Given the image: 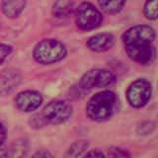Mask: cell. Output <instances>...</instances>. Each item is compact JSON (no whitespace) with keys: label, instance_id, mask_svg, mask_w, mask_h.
<instances>
[{"label":"cell","instance_id":"1","mask_svg":"<svg viewBox=\"0 0 158 158\" xmlns=\"http://www.w3.org/2000/svg\"><path fill=\"white\" fill-rule=\"evenodd\" d=\"M117 97L112 91H102L94 95L86 106V115L94 122H104L112 116Z\"/></svg>","mask_w":158,"mask_h":158},{"label":"cell","instance_id":"2","mask_svg":"<svg viewBox=\"0 0 158 158\" xmlns=\"http://www.w3.org/2000/svg\"><path fill=\"white\" fill-rule=\"evenodd\" d=\"M65 46L56 39H44L39 42L33 51L35 60L41 64H53L66 56Z\"/></svg>","mask_w":158,"mask_h":158},{"label":"cell","instance_id":"3","mask_svg":"<svg viewBox=\"0 0 158 158\" xmlns=\"http://www.w3.org/2000/svg\"><path fill=\"white\" fill-rule=\"evenodd\" d=\"M73 107L67 101H52L44 108L42 118L44 122L52 125H60L71 118Z\"/></svg>","mask_w":158,"mask_h":158},{"label":"cell","instance_id":"4","mask_svg":"<svg viewBox=\"0 0 158 158\" xmlns=\"http://www.w3.org/2000/svg\"><path fill=\"white\" fill-rule=\"evenodd\" d=\"M115 81L116 76L111 71L103 68H94L87 71L81 77L79 81V89L87 91L93 88L107 87L114 84Z\"/></svg>","mask_w":158,"mask_h":158},{"label":"cell","instance_id":"5","mask_svg":"<svg viewBox=\"0 0 158 158\" xmlns=\"http://www.w3.org/2000/svg\"><path fill=\"white\" fill-rule=\"evenodd\" d=\"M76 25L83 31H90L97 29L103 21L101 12L89 2H84L76 10Z\"/></svg>","mask_w":158,"mask_h":158},{"label":"cell","instance_id":"6","mask_svg":"<svg viewBox=\"0 0 158 158\" xmlns=\"http://www.w3.org/2000/svg\"><path fill=\"white\" fill-rule=\"evenodd\" d=\"M152 87L146 79H137L127 88V99L128 104L136 109L144 107L150 100Z\"/></svg>","mask_w":158,"mask_h":158},{"label":"cell","instance_id":"7","mask_svg":"<svg viewBox=\"0 0 158 158\" xmlns=\"http://www.w3.org/2000/svg\"><path fill=\"white\" fill-rule=\"evenodd\" d=\"M155 31L150 26L137 25L131 27L123 33V43L127 46H140V44H152L155 41Z\"/></svg>","mask_w":158,"mask_h":158},{"label":"cell","instance_id":"8","mask_svg":"<svg viewBox=\"0 0 158 158\" xmlns=\"http://www.w3.org/2000/svg\"><path fill=\"white\" fill-rule=\"evenodd\" d=\"M126 52L131 60L139 64H149L154 60L156 56L155 48L152 44H140V46H127Z\"/></svg>","mask_w":158,"mask_h":158},{"label":"cell","instance_id":"9","mask_svg":"<svg viewBox=\"0 0 158 158\" xmlns=\"http://www.w3.org/2000/svg\"><path fill=\"white\" fill-rule=\"evenodd\" d=\"M16 106L23 112H33L42 105L43 97L41 93L34 90H26L20 92L15 98Z\"/></svg>","mask_w":158,"mask_h":158},{"label":"cell","instance_id":"10","mask_svg":"<svg viewBox=\"0 0 158 158\" xmlns=\"http://www.w3.org/2000/svg\"><path fill=\"white\" fill-rule=\"evenodd\" d=\"M22 76L19 70L7 68L0 73V95L6 96L11 94L21 83Z\"/></svg>","mask_w":158,"mask_h":158},{"label":"cell","instance_id":"11","mask_svg":"<svg viewBox=\"0 0 158 158\" xmlns=\"http://www.w3.org/2000/svg\"><path fill=\"white\" fill-rule=\"evenodd\" d=\"M116 39L112 34H97L87 41V48L95 52H104L109 51L115 44Z\"/></svg>","mask_w":158,"mask_h":158},{"label":"cell","instance_id":"12","mask_svg":"<svg viewBox=\"0 0 158 158\" xmlns=\"http://www.w3.org/2000/svg\"><path fill=\"white\" fill-rule=\"evenodd\" d=\"M26 6V0H2L1 8L4 15L8 18H16L23 12Z\"/></svg>","mask_w":158,"mask_h":158},{"label":"cell","instance_id":"13","mask_svg":"<svg viewBox=\"0 0 158 158\" xmlns=\"http://www.w3.org/2000/svg\"><path fill=\"white\" fill-rule=\"evenodd\" d=\"M73 8V0H56L53 4L52 13L57 18H65L72 13Z\"/></svg>","mask_w":158,"mask_h":158},{"label":"cell","instance_id":"14","mask_svg":"<svg viewBox=\"0 0 158 158\" xmlns=\"http://www.w3.org/2000/svg\"><path fill=\"white\" fill-rule=\"evenodd\" d=\"M127 0H98L99 6L107 14H117L123 9Z\"/></svg>","mask_w":158,"mask_h":158},{"label":"cell","instance_id":"15","mask_svg":"<svg viewBox=\"0 0 158 158\" xmlns=\"http://www.w3.org/2000/svg\"><path fill=\"white\" fill-rule=\"evenodd\" d=\"M88 141L86 140H79L74 142L73 144L70 146V148L68 149L67 155L69 156H80L82 155V153L84 151H86L88 148Z\"/></svg>","mask_w":158,"mask_h":158},{"label":"cell","instance_id":"16","mask_svg":"<svg viewBox=\"0 0 158 158\" xmlns=\"http://www.w3.org/2000/svg\"><path fill=\"white\" fill-rule=\"evenodd\" d=\"M144 15L149 20L157 19V0H146L144 5Z\"/></svg>","mask_w":158,"mask_h":158},{"label":"cell","instance_id":"17","mask_svg":"<svg viewBox=\"0 0 158 158\" xmlns=\"http://www.w3.org/2000/svg\"><path fill=\"white\" fill-rule=\"evenodd\" d=\"M12 52V47L0 43V64H2Z\"/></svg>","mask_w":158,"mask_h":158},{"label":"cell","instance_id":"18","mask_svg":"<svg viewBox=\"0 0 158 158\" xmlns=\"http://www.w3.org/2000/svg\"><path fill=\"white\" fill-rule=\"evenodd\" d=\"M5 139H6V128L0 123V145L3 144Z\"/></svg>","mask_w":158,"mask_h":158},{"label":"cell","instance_id":"19","mask_svg":"<svg viewBox=\"0 0 158 158\" xmlns=\"http://www.w3.org/2000/svg\"><path fill=\"white\" fill-rule=\"evenodd\" d=\"M85 156H88V157H104V153L101 152L100 150H98V149H94V150H91L90 152L86 153Z\"/></svg>","mask_w":158,"mask_h":158},{"label":"cell","instance_id":"20","mask_svg":"<svg viewBox=\"0 0 158 158\" xmlns=\"http://www.w3.org/2000/svg\"><path fill=\"white\" fill-rule=\"evenodd\" d=\"M34 156H36V157H52V155L49 152H48V151L42 150V151L36 153V154H35Z\"/></svg>","mask_w":158,"mask_h":158}]
</instances>
